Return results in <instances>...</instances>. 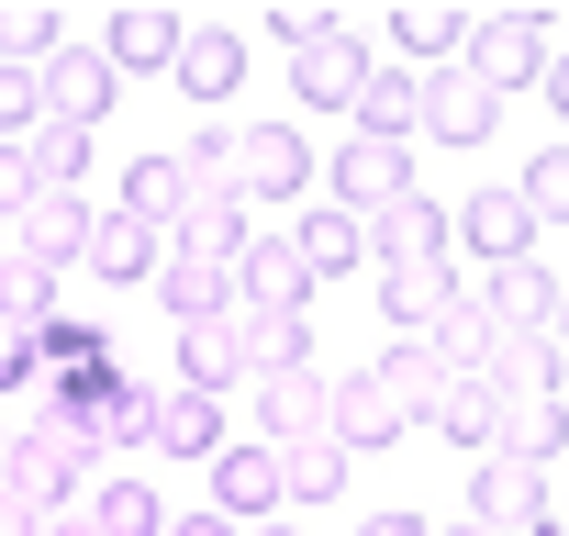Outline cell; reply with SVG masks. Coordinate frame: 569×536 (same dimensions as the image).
I'll use <instances>...</instances> for the list:
<instances>
[{
    "label": "cell",
    "instance_id": "cell-1",
    "mask_svg": "<svg viewBox=\"0 0 569 536\" xmlns=\"http://www.w3.org/2000/svg\"><path fill=\"white\" fill-rule=\"evenodd\" d=\"M0 480H12V503H23V514L90 503V447H79V436H57V425H34V436L0 447Z\"/></svg>",
    "mask_w": 569,
    "mask_h": 536
},
{
    "label": "cell",
    "instance_id": "cell-2",
    "mask_svg": "<svg viewBox=\"0 0 569 536\" xmlns=\"http://www.w3.org/2000/svg\"><path fill=\"white\" fill-rule=\"evenodd\" d=\"M325 168H313V135L302 123H234V201H302Z\"/></svg>",
    "mask_w": 569,
    "mask_h": 536
},
{
    "label": "cell",
    "instance_id": "cell-3",
    "mask_svg": "<svg viewBox=\"0 0 569 536\" xmlns=\"http://www.w3.org/2000/svg\"><path fill=\"white\" fill-rule=\"evenodd\" d=\"M547 57H558V46H547V23H536V12H491V23H469V57H458V68L502 101V90H536V79H547Z\"/></svg>",
    "mask_w": 569,
    "mask_h": 536
},
{
    "label": "cell",
    "instance_id": "cell-4",
    "mask_svg": "<svg viewBox=\"0 0 569 536\" xmlns=\"http://www.w3.org/2000/svg\"><path fill=\"white\" fill-rule=\"evenodd\" d=\"M34 101H46V123H79V135H90V123L123 101V79H112V57H101V46H79V34H68V46L34 68Z\"/></svg>",
    "mask_w": 569,
    "mask_h": 536
},
{
    "label": "cell",
    "instance_id": "cell-5",
    "mask_svg": "<svg viewBox=\"0 0 569 536\" xmlns=\"http://www.w3.org/2000/svg\"><path fill=\"white\" fill-rule=\"evenodd\" d=\"M358 90H369V46L347 23H325L313 46H291V101L302 112H358Z\"/></svg>",
    "mask_w": 569,
    "mask_h": 536
},
{
    "label": "cell",
    "instance_id": "cell-6",
    "mask_svg": "<svg viewBox=\"0 0 569 536\" xmlns=\"http://www.w3.org/2000/svg\"><path fill=\"white\" fill-rule=\"evenodd\" d=\"M447 235L469 246V268H513V257H536V212L513 201V179H491V190H469V201L447 212Z\"/></svg>",
    "mask_w": 569,
    "mask_h": 536
},
{
    "label": "cell",
    "instance_id": "cell-7",
    "mask_svg": "<svg viewBox=\"0 0 569 536\" xmlns=\"http://www.w3.org/2000/svg\"><path fill=\"white\" fill-rule=\"evenodd\" d=\"M302 302H313L302 246H291V235H246V257H234V314H302Z\"/></svg>",
    "mask_w": 569,
    "mask_h": 536
},
{
    "label": "cell",
    "instance_id": "cell-8",
    "mask_svg": "<svg viewBox=\"0 0 569 536\" xmlns=\"http://www.w3.org/2000/svg\"><path fill=\"white\" fill-rule=\"evenodd\" d=\"M325 179H336V212H358V224H369V212H391V201L413 190V146H369V135H347Z\"/></svg>",
    "mask_w": 569,
    "mask_h": 536
},
{
    "label": "cell",
    "instance_id": "cell-9",
    "mask_svg": "<svg viewBox=\"0 0 569 536\" xmlns=\"http://www.w3.org/2000/svg\"><path fill=\"white\" fill-rule=\"evenodd\" d=\"M558 447H569V403H558V391H513V403L491 391V447H480V458H525V469H547Z\"/></svg>",
    "mask_w": 569,
    "mask_h": 536
},
{
    "label": "cell",
    "instance_id": "cell-10",
    "mask_svg": "<svg viewBox=\"0 0 569 536\" xmlns=\"http://www.w3.org/2000/svg\"><path fill=\"white\" fill-rule=\"evenodd\" d=\"M469 525H491V536L547 525V469H525V458H480V469H469Z\"/></svg>",
    "mask_w": 569,
    "mask_h": 536
},
{
    "label": "cell",
    "instance_id": "cell-11",
    "mask_svg": "<svg viewBox=\"0 0 569 536\" xmlns=\"http://www.w3.org/2000/svg\"><path fill=\"white\" fill-rule=\"evenodd\" d=\"M168 79H179V90H190V101H201V112L223 123V101H234V79H246V34H234V23H190V34H179V68H168Z\"/></svg>",
    "mask_w": 569,
    "mask_h": 536
},
{
    "label": "cell",
    "instance_id": "cell-12",
    "mask_svg": "<svg viewBox=\"0 0 569 536\" xmlns=\"http://www.w3.org/2000/svg\"><path fill=\"white\" fill-rule=\"evenodd\" d=\"M447 246H458V235H447V212H436L425 190H402L391 212H369V257H380V268H447Z\"/></svg>",
    "mask_w": 569,
    "mask_h": 536
},
{
    "label": "cell",
    "instance_id": "cell-13",
    "mask_svg": "<svg viewBox=\"0 0 569 536\" xmlns=\"http://www.w3.org/2000/svg\"><path fill=\"white\" fill-rule=\"evenodd\" d=\"M413 436V414L391 403V380L380 369H336V447L358 458V447H402Z\"/></svg>",
    "mask_w": 569,
    "mask_h": 536
},
{
    "label": "cell",
    "instance_id": "cell-14",
    "mask_svg": "<svg viewBox=\"0 0 569 536\" xmlns=\"http://www.w3.org/2000/svg\"><path fill=\"white\" fill-rule=\"evenodd\" d=\"M480 314H491V336H547V314H558V268H536V257L480 268Z\"/></svg>",
    "mask_w": 569,
    "mask_h": 536
},
{
    "label": "cell",
    "instance_id": "cell-15",
    "mask_svg": "<svg viewBox=\"0 0 569 536\" xmlns=\"http://www.w3.org/2000/svg\"><path fill=\"white\" fill-rule=\"evenodd\" d=\"M458 57H469V12H447V0H402V12H391V68L436 79Z\"/></svg>",
    "mask_w": 569,
    "mask_h": 536
},
{
    "label": "cell",
    "instance_id": "cell-16",
    "mask_svg": "<svg viewBox=\"0 0 569 536\" xmlns=\"http://www.w3.org/2000/svg\"><path fill=\"white\" fill-rule=\"evenodd\" d=\"M491 123H502V101H491L469 68H436V79H425V135H436V146L469 157V146H491Z\"/></svg>",
    "mask_w": 569,
    "mask_h": 536
},
{
    "label": "cell",
    "instance_id": "cell-17",
    "mask_svg": "<svg viewBox=\"0 0 569 536\" xmlns=\"http://www.w3.org/2000/svg\"><path fill=\"white\" fill-rule=\"evenodd\" d=\"M12 246L46 257V268H79V246H90V201H79V190H34V201L12 212Z\"/></svg>",
    "mask_w": 569,
    "mask_h": 536
},
{
    "label": "cell",
    "instance_id": "cell-18",
    "mask_svg": "<svg viewBox=\"0 0 569 536\" xmlns=\"http://www.w3.org/2000/svg\"><path fill=\"white\" fill-rule=\"evenodd\" d=\"M168 246L201 257V268H234V257H246V201H234V190H190L179 224H168Z\"/></svg>",
    "mask_w": 569,
    "mask_h": 536
},
{
    "label": "cell",
    "instance_id": "cell-19",
    "mask_svg": "<svg viewBox=\"0 0 569 536\" xmlns=\"http://www.w3.org/2000/svg\"><path fill=\"white\" fill-rule=\"evenodd\" d=\"M212 514L223 525H268L279 514V447H223L212 458Z\"/></svg>",
    "mask_w": 569,
    "mask_h": 536
},
{
    "label": "cell",
    "instance_id": "cell-20",
    "mask_svg": "<svg viewBox=\"0 0 569 536\" xmlns=\"http://www.w3.org/2000/svg\"><path fill=\"white\" fill-rule=\"evenodd\" d=\"M257 414H268L279 447L291 436H336V380L325 369H279V380H257Z\"/></svg>",
    "mask_w": 569,
    "mask_h": 536
},
{
    "label": "cell",
    "instance_id": "cell-21",
    "mask_svg": "<svg viewBox=\"0 0 569 536\" xmlns=\"http://www.w3.org/2000/svg\"><path fill=\"white\" fill-rule=\"evenodd\" d=\"M157 246H168V235H146L134 212H90L79 268H90V280H112V291H134V280H157Z\"/></svg>",
    "mask_w": 569,
    "mask_h": 536
},
{
    "label": "cell",
    "instance_id": "cell-22",
    "mask_svg": "<svg viewBox=\"0 0 569 536\" xmlns=\"http://www.w3.org/2000/svg\"><path fill=\"white\" fill-rule=\"evenodd\" d=\"M179 12H146V0H134V12H112L101 23V57H112V79H146V68H179Z\"/></svg>",
    "mask_w": 569,
    "mask_h": 536
},
{
    "label": "cell",
    "instance_id": "cell-23",
    "mask_svg": "<svg viewBox=\"0 0 569 536\" xmlns=\"http://www.w3.org/2000/svg\"><path fill=\"white\" fill-rule=\"evenodd\" d=\"M369 146H413L425 135V79L413 68H369V90H358V112H347Z\"/></svg>",
    "mask_w": 569,
    "mask_h": 536
},
{
    "label": "cell",
    "instance_id": "cell-24",
    "mask_svg": "<svg viewBox=\"0 0 569 536\" xmlns=\"http://www.w3.org/2000/svg\"><path fill=\"white\" fill-rule=\"evenodd\" d=\"M179 201H190V168H179V146H146V157L123 168V201H112V212H134L146 235H168V224H179Z\"/></svg>",
    "mask_w": 569,
    "mask_h": 536
},
{
    "label": "cell",
    "instance_id": "cell-25",
    "mask_svg": "<svg viewBox=\"0 0 569 536\" xmlns=\"http://www.w3.org/2000/svg\"><path fill=\"white\" fill-rule=\"evenodd\" d=\"M23 347H34V369H57V391L112 380V336H101V325H68V314H57V325H34Z\"/></svg>",
    "mask_w": 569,
    "mask_h": 536
},
{
    "label": "cell",
    "instance_id": "cell-26",
    "mask_svg": "<svg viewBox=\"0 0 569 536\" xmlns=\"http://www.w3.org/2000/svg\"><path fill=\"white\" fill-rule=\"evenodd\" d=\"M234 336H246V369H257V380H279V369H325L313 314H234Z\"/></svg>",
    "mask_w": 569,
    "mask_h": 536
},
{
    "label": "cell",
    "instance_id": "cell-27",
    "mask_svg": "<svg viewBox=\"0 0 569 536\" xmlns=\"http://www.w3.org/2000/svg\"><path fill=\"white\" fill-rule=\"evenodd\" d=\"M179 369H190L179 391H212V403H223V391L246 380V336H234V314H212V325H179Z\"/></svg>",
    "mask_w": 569,
    "mask_h": 536
},
{
    "label": "cell",
    "instance_id": "cell-28",
    "mask_svg": "<svg viewBox=\"0 0 569 536\" xmlns=\"http://www.w3.org/2000/svg\"><path fill=\"white\" fill-rule=\"evenodd\" d=\"M57 314H68V302H57V268L23 257V246H0V325L34 336V325H57Z\"/></svg>",
    "mask_w": 569,
    "mask_h": 536
},
{
    "label": "cell",
    "instance_id": "cell-29",
    "mask_svg": "<svg viewBox=\"0 0 569 536\" xmlns=\"http://www.w3.org/2000/svg\"><path fill=\"white\" fill-rule=\"evenodd\" d=\"M425 347L447 358V369H491V314H480V268H458V302L425 325Z\"/></svg>",
    "mask_w": 569,
    "mask_h": 536
},
{
    "label": "cell",
    "instance_id": "cell-30",
    "mask_svg": "<svg viewBox=\"0 0 569 536\" xmlns=\"http://www.w3.org/2000/svg\"><path fill=\"white\" fill-rule=\"evenodd\" d=\"M146 436H157V458H223V403L212 391H168Z\"/></svg>",
    "mask_w": 569,
    "mask_h": 536
},
{
    "label": "cell",
    "instance_id": "cell-31",
    "mask_svg": "<svg viewBox=\"0 0 569 536\" xmlns=\"http://www.w3.org/2000/svg\"><path fill=\"white\" fill-rule=\"evenodd\" d=\"M157 302H168L179 325H212V314H234V268H201V257H157Z\"/></svg>",
    "mask_w": 569,
    "mask_h": 536
},
{
    "label": "cell",
    "instance_id": "cell-32",
    "mask_svg": "<svg viewBox=\"0 0 569 536\" xmlns=\"http://www.w3.org/2000/svg\"><path fill=\"white\" fill-rule=\"evenodd\" d=\"M447 302H458V268H380V314H391V336H425Z\"/></svg>",
    "mask_w": 569,
    "mask_h": 536
},
{
    "label": "cell",
    "instance_id": "cell-33",
    "mask_svg": "<svg viewBox=\"0 0 569 536\" xmlns=\"http://www.w3.org/2000/svg\"><path fill=\"white\" fill-rule=\"evenodd\" d=\"M558 369H569L558 336H491V369H480V380L513 403V391H558Z\"/></svg>",
    "mask_w": 569,
    "mask_h": 536
},
{
    "label": "cell",
    "instance_id": "cell-34",
    "mask_svg": "<svg viewBox=\"0 0 569 536\" xmlns=\"http://www.w3.org/2000/svg\"><path fill=\"white\" fill-rule=\"evenodd\" d=\"M347 492V447L336 436H291L279 447V503H336Z\"/></svg>",
    "mask_w": 569,
    "mask_h": 536
},
{
    "label": "cell",
    "instance_id": "cell-35",
    "mask_svg": "<svg viewBox=\"0 0 569 536\" xmlns=\"http://www.w3.org/2000/svg\"><path fill=\"white\" fill-rule=\"evenodd\" d=\"M291 246H302V268L325 280V268H358V257H369V224H358V212H336V201H313V212L291 224Z\"/></svg>",
    "mask_w": 569,
    "mask_h": 536
},
{
    "label": "cell",
    "instance_id": "cell-36",
    "mask_svg": "<svg viewBox=\"0 0 569 536\" xmlns=\"http://www.w3.org/2000/svg\"><path fill=\"white\" fill-rule=\"evenodd\" d=\"M369 369L391 380V403H402L413 425H425V414H436V391H447V358H436L425 336H391V358H369Z\"/></svg>",
    "mask_w": 569,
    "mask_h": 536
},
{
    "label": "cell",
    "instance_id": "cell-37",
    "mask_svg": "<svg viewBox=\"0 0 569 536\" xmlns=\"http://www.w3.org/2000/svg\"><path fill=\"white\" fill-rule=\"evenodd\" d=\"M57 46H68V23L46 0H0V68H46Z\"/></svg>",
    "mask_w": 569,
    "mask_h": 536
},
{
    "label": "cell",
    "instance_id": "cell-38",
    "mask_svg": "<svg viewBox=\"0 0 569 536\" xmlns=\"http://www.w3.org/2000/svg\"><path fill=\"white\" fill-rule=\"evenodd\" d=\"M23 168H34V190H79L90 179V135L79 123H34L23 135Z\"/></svg>",
    "mask_w": 569,
    "mask_h": 536
},
{
    "label": "cell",
    "instance_id": "cell-39",
    "mask_svg": "<svg viewBox=\"0 0 569 536\" xmlns=\"http://www.w3.org/2000/svg\"><path fill=\"white\" fill-rule=\"evenodd\" d=\"M436 436H458V447H491V380L480 369H447V391H436V414H425Z\"/></svg>",
    "mask_w": 569,
    "mask_h": 536
},
{
    "label": "cell",
    "instance_id": "cell-40",
    "mask_svg": "<svg viewBox=\"0 0 569 536\" xmlns=\"http://www.w3.org/2000/svg\"><path fill=\"white\" fill-rule=\"evenodd\" d=\"M90 525H101V536H168V514H157L146 480H101V492H90Z\"/></svg>",
    "mask_w": 569,
    "mask_h": 536
},
{
    "label": "cell",
    "instance_id": "cell-41",
    "mask_svg": "<svg viewBox=\"0 0 569 536\" xmlns=\"http://www.w3.org/2000/svg\"><path fill=\"white\" fill-rule=\"evenodd\" d=\"M513 201H525L536 224H569V146H536L525 179H513Z\"/></svg>",
    "mask_w": 569,
    "mask_h": 536
},
{
    "label": "cell",
    "instance_id": "cell-42",
    "mask_svg": "<svg viewBox=\"0 0 569 536\" xmlns=\"http://www.w3.org/2000/svg\"><path fill=\"white\" fill-rule=\"evenodd\" d=\"M179 168H190V190H234V123H201L179 146Z\"/></svg>",
    "mask_w": 569,
    "mask_h": 536
},
{
    "label": "cell",
    "instance_id": "cell-43",
    "mask_svg": "<svg viewBox=\"0 0 569 536\" xmlns=\"http://www.w3.org/2000/svg\"><path fill=\"white\" fill-rule=\"evenodd\" d=\"M268 34H279V46H313V34H325V12H313V0H279Z\"/></svg>",
    "mask_w": 569,
    "mask_h": 536
},
{
    "label": "cell",
    "instance_id": "cell-44",
    "mask_svg": "<svg viewBox=\"0 0 569 536\" xmlns=\"http://www.w3.org/2000/svg\"><path fill=\"white\" fill-rule=\"evenodd\" d=\"M23 201H34V168H23V146H0V224H12Z\"/></svg>",
    "mask_w": 569,
    "mask_h": 536
},
{
    "label": "cell",
    "instance_id": "cell-45",
    "mask_svg": "<svg viewBox=\"0 0 569 536\" xmlns=\"http://www.w3.org/2000/svg\"><path fill=\"white\" fill-rule=\"evenodd\" d=\"M34 536H101V525H90V503H57V514H34Z\"/></svg>",
    "mask_w": 569,
    "mask_h": 536
},
{
    "label": "cell",
    "instance_id": "cell-46",
    "mask_svg": "<svg viewBox=\"0 0 569 536\" xmlns=\"http://www.w3.org/2000/svg\"><path fill=\"white\" fill-rule=\"evenodd\" d=\"M23 380H34V347H23V336H0V391H23Z\"/></svg>",
    "mask_w": 569,
    "mask_h": 536
},
{
    "label": "cell",
    "instance_id": "cell-47",
    "mask_svg": "<svg viewBox=\"0 0 569 536\" xmlns=\"http://www.w3.org/2000/svg\"><path fill=\"white\" fill-rule=\"evenodd\" d=\"M536 90H547V112H558V123H569V46H558V57H547V79H536Z\"/></svg>",
    "mask_w": 569,
    "mask_h": 536
},
{
    "label": "cell",
    "instance_id": "cell-48",
    "mask_svg": "<svg viewBox=\"0 0 569 536\" xmlns=\"http://www.w3.org/2000/svg\"><path fill=\"white\" fill-rule=\"evenodd\" d=\"M168 536H246V525H223V514L201 503V514H168Z\"/></svg>",
    "mask_w": 569,
    "mask_h": 536
},
{
    "label": "cell",
    "instance_id": "cell-49",
    "mask_svg": "<svg viewBox=\"0 0 569 536\" xmlns=\"http://www.w3.org/2000/svg\"><path fill=\"white\" fill-rule=\"evenodd\" d=\"M358 536H436V525H425V514H369Z\"/></svg>",
    "mask_w": 569,
    "mask_h": 536
},
{
    "label": "cell",
    "instance_id": "cell-50",
    "mask_svg": "<svg viewBox=\"0 0 569 536\" xmlns=\"http://www.w3.org/2000/svg\"><path fill=\"white\" fill-rule=\"evenodd\" d=\"M0 536H34V514L12 503V480H0Z\"/></svg>",
    "mask_w": 569,
    "mask_h": 536
},
{
    "label": "cell",
    "instance_id": "cell-51",
    "mask_svg": "<svg viewBox=\"0 0 569 536\" xmlns=\"http://www.w3.org/2000/svg\"><path fill=\"white\" fill-rule=\"evenodd\" d=\"M547 336H558V347H569V280H558V314H547Z\"/></svg>",
    "mask_w": 569,
    "mask_h": 536
},
{
    "label": "cell",
    "instance_id": "cell-52",
    "mask_svg": "<svg viewBox=\"0 0 569 536\" xmlns=\"http://www.w3.org/2000/svg\"><path fill=\"white\" fill-rule=\"evenodd\" d=\"M436 536H491V525H469V514H458V525H436Z\"/></svg>",
    "mask_w": 569,
    "mask_h": 536
},
{
    "label": "cell",
    "instance_id": "cell-53",
    "mask_svg": "<svg viewBox=\"0 0 569 536\" xmlns=\"http://www.w3.org/2000/svg\"><path fill=\"white\" fill-rule=\"evenodd\" d=\"M246 536H291V525H246Z\"/></svg>",
    "mask_w": 569,
    "mask_h": 536
},
{
    "label": "cell",
    "instance_id": "cell-54",
    "mask_svg": "<svg viewBox=\"0 0 569 536\" xmlns=\"http://www.w3.org/2000/svg\"><path fill=\"white\" fill-rule=\"evenodd\" d=\"M525 536H558V525H525Z\"/></svg>",
    "mask_w": 569,
    "mask_h": 536
},
{
    "label": "cell",
    "instance_id": "cell-55",
    "mask_svg": "<svg viewBox=\"0 0 569 536\" xmlns=\"http://www.w3.org/2000/svg\"><path fill=\"white\" fill-rule=\"evenodd\" d=\"M558 403H569V369H558Z\"/></svg>",
    "mask_w": 569,
    "mask_h": 536
},
{
    "label": "cell",
    "instance_id": "cell-56",
    "mask_svg": "<svg viewBox=\"0 0 569 536\" xmlns=\"http://www.w3.org/2000/svg\"><path fill=\"white\" fill-rule=\"evenodd\" d=\"M0 447H12V425H0Z\"/></svg>",
    "mask_w": 569,
    "mask_h": 536
},
{
    "label": "cell",
    "instance_id": "cell-57",
    "mask_svg": "<svg viewBox=\"0 0 569 536\" xmlns=\"http://www.w3.org/2000/svg\"><path fill=\"white\" fill-rule=\"evenodd\" d=\"M0 246H12V224H0Z\"/></svg>",
    "mask_w": 569,
    "mask_h": 536
}]
</instances>
